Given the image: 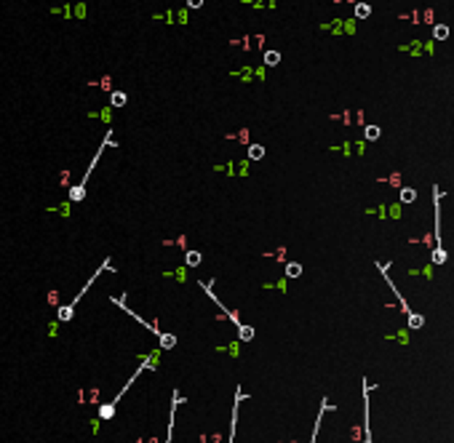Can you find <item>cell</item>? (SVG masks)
<instances>
[{
	"instance_id": "cell-14",
	"label": "cell",
	"mask_w": 454,
	"mask_h": 443,
	"mask_svg": "<svg viewBox=\"0 0 454 443\" xmlns=\"http://www.w3.org/2000/svg\"><path fill=\"white\" fill-rule=\"evenodd\" d=\"M264 64H267V67H275V64H281V53H278V51H264Z\"/></svg>"
},
{
	"instance_id": "cell-17",
	"label": "cell",
	"mask_w": 454,
	"mask_h": 443,
	"mask_svg": "<svg viewBox=\"0 0 454 443\" xmlns=\"http://www.w3.org/2000/svg\"><path fill=\"white\" fill-rule=\"evenodd\" d=\"M126 101H128V97H126L123 91H113V94H110V104H113V107H123Z\"/></svg>"
},
{
	"instance_id": "cell-8",
	"label": "cell",
	"mask_w": 454,
	"mask_h": 443,
	"mask_svg": "<svg viewBox=\"0 0 454 443\" xmlns=\"http://www.w3.org/2000/svg\"><path fill=\"white\" fill-rule=\"evenodd\" d=\"M246 400V395H243V390H236V403H233V422H230V433H227V443H236V433H238V406Z\"/></svg>"
},
{
	"instance_id": "cell-15",
	"label": "cell",
	"mask_w": 454,
	"mask_h": 443,
	"mask_svg": "<svg viewBox=\"0 0 454 443\" xmlns=\"http://www.w3.org/2000/svg\"><path fill=\"white\" fill-rule=\"evenodd\" d=\"M422 326H425V315H420V313L409 315V328H411V331H420Z\"/></svg>"
},
{
	"instance_id": "cell-7",
	"label": "cell",
	"mask_w": 454,
	"mask_h": 443,
	"mask_svg": "<svg viewBox=\"0 0 454 443\" xmlns=\"http://www.w3.org/2000/svg\"><path fill=\"white\" fill-rule=\"evenodd\" d=\"M198 286H201V289H203V291H206V294H209V299H214L216 302V307H219V310H222V313H225V315H227V318L233 320V323H236V328H243V326H246V323H240V318L238 315H236V313H233V310H227V307H225V304H222V302H219V299H216V294H214V289H212V286H209V283H203V280H201V283H198Z\"/></svg>"
},
{
	"instance_id": "cell-2",
	"label": "cell",
	"mask_w": 454,
	"mask_h": 443,
	"mask_svg": "<svg viewBox=\"0 0 454 443\" xmlns=\"http://www.w3.org/2000/svg\"><path fill=\"white\" fill-rule=\"evenodd\" d=\"M107 147H115V139H113V128H107V134H104V139H102V145H99V149H96L94 160H91V166L86 169V173H83V179L75 184V187H70V193H67V197H70V203H80L83 197H86V187H89V179H91V173H94L96 163L102 160V152Z\"/></svg>"
},
{
	"instance_id": "cell-12",
	"label": "cell",
	"mask_w": 454,
	"mask_h": 443,
	"mask_svg": "<svg viewBox=\"0 0 454 443\" xmlns=\"http://www.w3.org/2000/svg\"><path fill=\"white\" fill-rule=\"evenodd\" d=\"M363 136H366V142H377L383 136V128L380 125H366L363 128Z\"/></svg>"
},
{
	"instance_id": "cell-4",
	"label": "cell",
	"mask_w": 454,
	"mask_h": 443,
	"mask_svg": "<svg viewBox=\"0 0 454 443\" xmlns=\"http://www.w3.org/2000/svg\"><path fill=\"white\" fill-rule=\"evenodd\" d=\"M147 369H152V355H147V358H144L142 363H139V369H137V371H134V374H131V379H128V382H126V385L120 387V393L115 395V398H113L110 403H104V406H99V419H104V422H107V419H113V417H115V406H118V403H120V398H123V395L128 393V387H131V385L137 382V376H139V374H144V371H147Z\"/></svg>"
},
{
	"instance_id": "cell-11",
	"label": "cell",
	"mask_w": 454,
	"mask_h": 443,
	"mask_svg": "<svg viewBox=\"0 0 454 443\" xmlns=\"http://www.w3.org/2000/svg\"><path fill=\"white\" fill-rule=\"evenodd\" d=\"M201 262H203V254H201V251H185V265H188V267H198V265H201Z\"/></svg>"
},
{
	"instance_id": "cell-3",
	"label": "cell",
	"mask_w": 454,
	"mask_h": 443,
	"mask_svg": "<svg viewBox=\"0 0 454 443\" xmlns=\"http://www.w3.org/2000/svg\"><path fill=\"white\" fill-rule=\"evenodd\" d=\"M110 302H113V304H118L120 310H123L126 315H131V318L137 320V323H142L147 331H152V337H158V345H161V350H174V347H177V337H174V334H168V331H161L158 326H152V323H147V320H144L142 315H137V313H134V310H131V307L126 304V294L113 296Z\"/></svg>"
},
{
	"instance_id": "cell-6",
	"label": "cell",
	"mask_w": 454,
	"mask_h": 443,
	"mask_svg": "<svg viewBox=\"0 0 454 443\" xmlns=\"http://www.w3.org/2000/svg\"><path fill=\"white\" fill-rule=\"evenodd\" d=\"M369 400H372V385L363 376V441L361 443H374L372 438V411H369Z\"/></svg>"
},
{
	"instance_id": "cell-9",
	"label": "cell",
	"mask_w": 454,
	"mask_h": 443,
	"mask_svg": "<svg viewBox=\"0 0 454 443\" xmlns=\"http://www.w3.org/2000/svg\"><path fill=\"white\" fill-rule=\"evenodd\" d=\"M185 403V395H179V390H174V398H171V414H168V433H166V443H174V417H177V409Z\"/></svg>"
},
{
	"instance_id": "cell-18",
	"label": "cell",
	"mask_w": 454,
	"mask_h": 443,
	"mask_svg": "<svg viewBox=\"0 0 454 443\" xmlns=\"http://www.w3.org/2000/svg\"><path fill=\"white\" fill-rule=\"evenodd\" d=\"M249 158H251V160H262V158H264V147H262V145H249Z\"/></svg>"
},
{
	"instance_id": "cell-5",
	"label": "cell",
	"mask_w": 454,
	"mask_h": 443,
	"mask_svg": "<svg viewBox=\"0 0 454 443\" xmlns=\"http://www.w3.org/2000/svg\"><path fill=\"white\" fill-rule=\"evenodd\" d=\"M433 211H435V248L431 254L433 265H444L446 262V251L441 246V190L433 187Z\"/></svg>"
},
{
	"instance_id": "cell-20",
	"label": "cell",
	"mask_w": 454,
	"mask_h": 443,
	"mask_svg": "<svg viewBox=\"0 0 454 443\" xmlns=\"http://www.w3.org/2000/svg\"><path fill=\"white\" fill-rule=\"evenodd\" d=\"M302 275V265H297V262H288L286 265V278H299Z\"/></svg>"
},
{
	"instance_id": "cell-19",
	"label": "cell",
	"mask_w": 454,
	"mask_h": 443,
	"mask_svg": "<svg viewBox=\"0 0 454 443\" xmlns=\"http://www.w3.org/2000/svg\"><path fill=\"white\" fill-rule=\"evenodd\" d=\"M356 16H359V19L372 16V5H369V3H356Z\"/></svg>"
},
{
	"instance_id": "cell-10",
	"label": "cell",
	"mask_w": 454,
	"mask_h": 443,
	"mask_svg": "<svg viewBox=\"0 0 454 443\" xmlns=\"http://www.w3.org/2000/svg\"><path fill=\"white\" fill-rule=\"evenodd\" d=\"M332 409V403H329V398H324L321 400V409H318V417H315V424H313V438L310 443H315V438H318V433H321V424H324V414Z\"/></svg>"
},
{
	"instance_id": "cell-16",
	"label": "cell",
	"mask_w": 454,
	"mask_h": 443,
	"mask_svg": "<svg viewBox=\"0 0 454 443\" xmlns=\"http://www.w3.org/2000/svg\"><path fill=\"white\" fill-rule=\"evenodd\" d=\"M433 38H435V40H446V38H449V27H446V25H435V27H433Z\"/></svg>"
},
{
	"instance_id": "cell-1",
	"label": "cell",
	"mask_w": 454,
	"mask_h": 443,
	"mask_svg": "<svg viewBox=\"0 0 454 443\" xmlns=\"http://www.w3.org/2000/svg\"><path fill=\"white\" fill-rule=\"evenodd\" d=\"M102 272H115V267H113V262H110V256H107V259H104V262H102V265L96 267L94 275H91V278L86 280V286H83V289H80L78 294L72 296V299H70V302H67V304H62V307L56 310V320H59V323H70L72 315H75V307H78V302H80V299L86 296V291H89V289L94 286V283H96V278H99Z\"/></svg>"
},
{
	"instance_id": "cell-13",
	"label": "cell",
	"mask_w": 454,
	"mask_h": 443,
	"mask_svg": "<svg viewBox=\"0 0 454 443\" xmlns=\"http://www.w3.org/2000/svg\"><path fill=\"white\" fill-rule=\"evenodd\" d=\"M398 197H401V203H414L417 200V190L414 187H401Z\"/></svg>"
}]
</instances>
